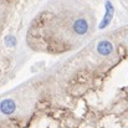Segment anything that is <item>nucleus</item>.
<instances>
[{"label":"nucleus","instance_id":"obj_5","mask_svg":"<svg viewBox=\"0 0 128 128\" xmlns=\"http://www.w3.org/2000/svg\"><path fill=\"white\" fill-rule=\"evenodd\" d=\"M5 45H6L8 47H14V46L16 45V39H15L12 35L6 36V38H5Z\"/></svg>","mask_w":128,"mask_h":128},{"label":"nucleus","instance_id":"obj_2","mask_svg":"<svg viewBox=\"0 0 128 128\" xmlns=\"http://www.w3.org/2000/svg\"><path fill=\"white\" fill-rule=\"evenodd\" d=\"M15 110H16V104H15V102H14L12 100H10V98L4 100V101L0 103V111H1V113H4V114H6V116L12 114V113L15 112Z\"/></svg>","mask_w":128,"mask_h":128},{"label":"nucleus","instance_id":"obj_1","mask_svg":"<svg viewBox=\"0 0 128 128\" xmlns=\"http://www.w3.org/2000/svg\"><path fill=\"white\" fill-rule=\"evenodd\" d=\"M113 12H114V8H113L112 2L110 0H107L106 1V12H104V16H103V19L100 24V29H104L110 25V22L113 18Z\"/></svg>","mask_w":128,"mask_h":128},{"label":"nucleus","instance_id":"obj_3","mask_svg":"<svg viewBox=\"0 0 128 128\" xmlns=\"http://www.w3.org/2000/svg\"><path fill=\"white\" fill-rule=\"evenodd\" d=\"M74 30L76 34L78 35H84L88 31V24L85 19H77L75 22H74Z\"/></svg>","mask_w":128,"mask_h":128},{"label":"nucleus","instance_id":"obj_4","mask_svg":"<svg viewBox=\"0 0 128 128\" xmlns=\"http://www.w3.org/2000/svg\"><path fill=\"white\" fill-rule=\"evenodd\" d=\"M112 50H113L112 44L110 42V41H107V40H103V41H101V42L97 45V51H98V54L102 55V56L110 55V54L112 52Z\"/></svg>","mask_w":128,"mask_h":128}]
</instances>
